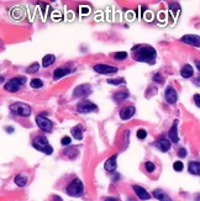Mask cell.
<instances>
[{"mask_svg": "<svg viewBox=\"0 0 200 201\" xmlns=\"http://www.w3.org/2000/svg\"><path fill=\"white\" fill-rule=\"evenodd\" d=\"M95 110H96V105L93 104L91 101H89V100H82L77 105V111L79 114H89Z\"/></svg>", "mask_w": 200, "mask_h": 201, "instance_id": "52a82bcc", "label": "cell"}, {"mask_svg": "<svg viewBox=\"0 0 200 201\" xmlns=\"http://www.w3.org/2000/svg\"><path fill=\"white\" fill-rule=\"evenodd\" d=\"M132 189H134V191L136 192V195L141 199V200H150V197H151V195L147 192V190L146 189H143L142 186H138V185H134L132 186Z\"/></svg>", "mask_w": 200, "mask_h": 201, "instance_id": "5bb4252c", "label": "cell"}, {"mask_svg": "<svg viewBox=\"0 0 200 201\" xmlns=\"http://www.w3.org/2000/svg\"><path fill=\"white\" fill-rule=\"evenodd\" d=\"M70 142H72V140H70V137H68V136H64V137L61 140V144H62V146H69Z\"/></svg>", "mask_w": 200, "mask_h": 201, "instance_id": "836d02e7", "label": "cell"}, {"mask_svg": "<svg viewBox=\"0 0 200 201\" xmlns=\"http://www.w3.org/2000/svg\"><path fill=\"white\" fill-rule=\"evenodd\" d=\"M193 84L194 85H196V86H199L200 88V77H198V78H195L194 80H193Z\"/></svg>", "mask_w": 200, "mask_h": 201, "instance_id": "8d00e7d4", "label": "cell"}, {"mask_svg": "<svg viewBox=\"0 0 200 201\" xmlns=\"http://www.w3.org/2000/svg\"><path fill=\"white\" fill-rule=\"evenodd\" d=\"M180 41L194 47H200V36L198 35H184L180 38Z\"/></svg>", "mask_w": 200, "mask_h": 201, "instance_id": "30bf717a", "label": "cell"}, {"mask_svg": "<svg viewBox=\"0 0 200 201\" xmlns=\"http://www.w3.org/2000/svg\"><path fill=\"white\" fill-rule=\"evenodd\" d=\"M178 156H179L180 158H184V157H186V149H184V148H180V149L178 151Z\"/></svg>", "mask_w": 200, "mask_h": 201, "instance_id": "d590c367", "label": "cell"}, {"mask_svg": "<svg viewBox=\"0 0 200 201\" xmlns=\"http://www.w3.org/2000/svg\"><path fill=\"white\" fill-rule=\"evenodd\" d=\"M64 153H66V156H67V157H69V158H72V159H73V158H75V157H77V153H78V152H77V149H75V148H70V149L66 151Z\"/></svg>", "mask_w": 200, "mask_h": 201, "instance_id": "f546056e", "label": "cell"}, {"mask_svg": "<svg viewBox=\"0 0 200 201\" xmlns=\"http://www.w3.org/2000/svg\"><path fill=\"white\" fill-rule=\"evenodd\" d=\"M135 112H136V110H135L134 106H127V108H125V109H122L120 111V117L122 120H129L135 115Z\"/></svg>", "mask_w": 200, "mask_h": 201, "instance_id": "9a60e30c", "label": "cell"}, {"mask_svg": "<svg viewBox=\"0 0 200 201\" xmlns=\"http://www.w3.org/2000/svg\"><path fill=\"white\" fill-rule=\"evenodd\" d=\"M72 135H73V137H74L75 140H78V141L83 140V127H82L80 125H77L75 127L72 128Z\"/></svg>", "mask_w": 200, "mask_h": 201, "instance_id": "603a6c76", "label": "cell"}, {"mask_svg": "<svg viewBox=\"0 0 200 201\" xmlns=\"http://www.w3.org/2000/svg\"><path fill=\"white\" fill-rule=\"evenodd\" d=\"M91 93H93V89L89 84H80L74 89L73 96L74 97H85V96L90 95Z\"/></svg>", "mask_w": 200, "mask_h": 201, "instance_id": "ba28073f", "label": "cell"}, {"mask_svg": "<svg viewBox=\"0 0 200 201\" xmlns=\"http://www.w3.org/2000/svg\"><path fill=\"white\" fill-rule=\"evenodd\" d=\"M145 167H146V170L148 171V173H152L153 170H154V163H152V162H146V164H145Z\"/></svg>", "mask_w": 200, "mask_h": 201, "instance_id": "d6a6232c", "label": "cell"}, {"mask_svg": "<svg viewBox=\"0 0 200 201\" xmlns=\"http://www.w3.org/2000/svg\"><path fill=\"white\" fill-rule=\"evenodd\" d=\"M153 196H154L157 200H159V201H172V199H170L166 192H163V191L159 190V189H156V190L153 191Z\"/></svg>", "mask_w": 200, "mask_h": 201, "instance_id": "44dd1931", "label": "cell"}, {"mask_svg": "<svg viewBox=\"0 0 200 201\" xmlns=\"http://www.w3.org/2000/svg\"><path fill=\"white\" fill-rule=\"evenodd\" d=\"M194 103L198 108H200V94H195L194 95Z\"/></svg>", "mask_w": 200, "mask_h": 201, "instance_id": "e575fe53", "label": "cell"}, {"mask_svg": "<svg viewBox=\"0 0 200 201\" xmlns=\"http://www.w3.org/2000/svg\"><path fill=\"white\" fill-rule=\"evenodd\" d=\"M108 84H110V85H120V84H125V79H124V78L108 79Z\"/></svg>", "mask_w": 200, "mask_h": 201, "instance_id": "484cf974", "label": "cell"}, {"mask_svg": "<svg viewBox=\"0 0 200 201\" xmlns=\"http://www.w3.org/2000/svg\"><path fill=\"white\" fill-rule=\"evenodd\" d=\"M178 121H174V124H173V126H172V128L169 130V138H170V141L172 142H174V143H178L179 142V137H178Z\"/></svg>", "mask_w": 200, "mask_h": 201, "instance_id": "2e32d148", "label": "cell"}, {"mask_svg": "<svg viewBox=\"0 0 200 201\" xmlns=\"http://www.w3.org/2000/svg\"><path fill=\"white\" fill-rule=\"evenodd\" d=\"M5 131H6V132H9V133H13V132H14V128H13V127H6V128H5Z\"/></svg>", "mask_w": 200, "mask_h": 201, "instance_id": "74e56055", "label": "cell"}, {"mask_svg": "<svg viewBox=\"0 0 200 201\" xmlns=\"http://www.w3.org/2000/svg\"><path fill=\"white\" fill-rule=\"evenodd\" d=\"M26 84V77H16V78H11L5 85V90L10 91V93H16L19 91L24 85Z\"/></svg>", "mask_w": 200, "mask_h": 201, "instance_id": "277c9868", "label": "cell"}, {"mask_svg": "<svg viewBox=\"0 0 200 201\" xmlns=\"http://www.w3.org/2000/svg\"><path fill=\"white\" fill-rule=\"evenodd\" d=\"M173 168H174V170H175V171H182V170H183V168H184V165H183V163H182L180 160H177V162H174Z\"/></svg>", "mask_w": 200, "mask_h": 201, "instance_id": "4dcf8cb0", "label": "cell"}, {"mask_svg": "<svg viewBox=\"0 0 200 201\" xmlns=\"http://www.w3.org/2000/svg\"><path fill=\"white\" fill-rule=\"evenodd\" d=\"M164 97L168 101V104H175L177 100H178V94H177V90L173 88V86H168L164 91Z\"/></svg>", "mask_w": 200, "mask_h": 201, "instance_id": "8fae6325", "label": "cell"}, {"mask_svg": "<svg viewBox=\"0 0 200 201\" xmlns=\"http://www.w3.org/2000/svg\"><path fill=\"white\" fill-rule=\"evenodd\" d=\"M69 73H70V69L69 68H67V67H59V68L54 69V72H53V80H58V79L68 75Z\"/></svg>", "mask_w": 200, "mask_h": 201, "instance_id": "4fadbf2b", "label": "cell"}, {"mask_svg": "<svg viewBox=\"0 0 200 201\" xmlns=\"http://www.w3.org/2000/svg\"><path fill=\"white\" fill-rule=\"evenodd\" d=\"M193 74H194V69H193V67H191L190 64H184V65L182 67V69H180V75H182L183 78H185V79L191 78Z\"/></svg>", "mask_w": 200, "mask_h": 201, "instance_id": "e0dca14e", "label": "cell"}, {"mask_svg": "<svg viewBox=\"0 0 200 201\" xmlns=\"http://www.w3.org/2000/svg\"><path fill=\"white\" fill-rule=\"evenodd\" d=\"M66 191H67V194H68L69 196H74V197L82 196V195H83V191H84V186H83L82 180L78 179V178L73 179L72 183L67 186Z\"/></svg>", "mask_w": 200, "mask_h": 201, "instance_id": "3957f363", "label": "cell"}, {"mask_svg": "<svg viewBox=\"0 0 200 201\" xmlns=\"http://www.w3.org/2000/svg\"><path fill=\"white\" fill-rule=\"evenodd\" d=\"M114 58L116 61H124V59L127 58V52H116L114 54Z\"/></svg>", "mask_w": 200, "mask_h": 201, "instance_id": "4316f807", "label": "cell"}, {"mask_svg": "<svg viewBox=\"0 0 200 201\" xmlns=\"http://www.w3.org/2000/svg\"><path fill=\"white\" fill-rule=\"evenodd\" d=\"M154 146L161 151V152H168L169 149H170V141L169 140H167L166 137H159L157 141H156V143H154Z\"/></svg>", "mask_w": 200, "mask_h": 201, "instance_id": "7c38bea8", "label": "cell"}, {"mask_svg": "<svg viewBox=\"0 0 200 201\" xmlns=\"http://www.w3.org/2000/svg\"><path fill=\"white\" fill-rule=\"evenodd\" d=\"M93 69L99 73V74H111V73H116L118 72V68L116 67H113V65H109V64H95L93 67Z\"/></svg>", "mask_w": 200, "mask_h": 201, "instance_id": "9c48e42d", "label": "cell"}, {"mask_svg": "<svg viewBox=\"0 0 200 201\" xmlns=\"http://www.w3.org/2000/svg\"><path fill=\"white\" fill-rule=\"evenodd\" d=\"M136 136H137L138 140H145V138L147 137V131H146L145 128H140V130L137 131Z\"/></svg>", "mask_w": 200, "mask_h": 201, "instance_id": "f1b7e54d", "label": "cell"}, {"mask_svg": "<svg viewBox=\"0 0 200 201\" xmlns=\"http://www.w3.org/2000/svg\"><path fill=\"white\" fill-rule=\"evenodd\" d=\"M36 124L38 126L40 130H42L43 132H51L53 128V124L51 120L46 119L45 115H37L36 116Z\"/></svg>", "mask_w": 200, "mask_h": 201, "instance_id": "8992f818", "label": "cell"}, {"mask_svg": "<svg viewBox=\"0 0 200 201\" xmlns=\"http://www.w3.org/2000/svg\"><path fill=\"white\" fill-rule=\"evenodd\" d=\"M9 109L11 112L22 117H29L31 115V106H29L25 103H14L9 106Z\"/></svg>", "mask_w": 200, "mask_h": 201, "instance_id": "5b68a950", "label": "cell"}, {"mask_svg": "<svg viewBox=\"0 0 200 201\" xmlns=\"http://www.w3.org/2000/svg\"><path fill=\"white\" fill-rule=\"evenodd\" d=\"M105 201H116L115 199H113V197H106L105 199Z\"/></svg>", "mask_w": 200, "mask_h": 201, "instance_id": "60d3db41", "label": "cell"}, {"mask_svg": "<svg viewBox=\"0 0 200 201\" xmlns=\"http://www.w3.org/2000/svg\"><path fill=\"white\" fill-rule=\"evenodd\" d=\"M38 68H40V64H38L37 62H36V63H32L30 67L26 68V73H35V72L38 70Z\"/></svg>", "mask_w": 200, "mask_h": 201, "instance_id": "83f0119b", "label": "cell"}, {"mask_svg": "<svg viewBox=\"0 0 200 201\" xmlns=\"http://www.w3.org/2000/svg\"><path fill=\"white\" fill-rule=\"evenodd\" d=\"M188 170L190 174L200 176V162H190L188 165Z\"/></svg>", "mask_w": 200, "mask_h": 201, "instance_id": "d6986e66", "label": "cell"}, {"mask_svg": "<svg viewBox=\"0 0 200 201\" xmlns=\"http://www.w3.org/2000/svg\"><path fill=\"white\" fill-rule=\"evenodd\" d=\"M32 146H34V148H36L37 151H41L42 153H45L47 156H50V154L53 153V148L48 143V140L45 136H37L36 138H34Z\"/></svg>", "mask_w": 200, "mask_h": 201, "instance_id": "7a4b0ae2", "label": "cell"}, {"mask_svg": "<svg viewBox=\"0 0 200 201\" xmlns=\"http://www.w3.org/2000/svg\"><path fill=\"white\" fill-rule=\"evenodd\" d=\"M195 65H196V68H198V70L200 72V61H196V62H195Z\"/></svg>", "mask_w": 200, "mask_h": 201, "instance_id": "f35d334b", "label": "cell"}, {"mask_svg": "<svg viewBox=\"0 0 200 201\" xmlns=\"http://www.w3.org/2000/svg\"><path fill=\"white\" fill-rule=\"evenodd\" d=\"M104 168H105L106 171H114L116 169V156H113L109 159H106V162L104 164Z\"/></svg>", "mask_w": 200, "mask_h": 201, "instance_id": "ac0fdd59", "label": "cell"}, {"mask_svg": "<svg viewBox=\"0 0 200 201\" xmlns=\"http://www.w3.org/2000/svg\"><path fill=\"white\" fill-rule=\"evenodd\" d=\"M53 200H54V201H62V199H61L59 196H53Z\"/></svg>", "mask_w": 200, "mask_h": 201, "instance_id": "ab89813d", "label": "cell"}, {"mask_svg": "<svg viewBox=\"0 0 200 201\" xmlns=\"http://www.w3.org/2000/svg\"><path fill=\"white\" fill-rule=\"evenodd\" d=\"M152 80L153 81H156V83H159V84H162L164 80H163V78H162V75L159 74V73H156L153 77H152Z\"/></svg>", "mask_w": 200, "mask_h": 201, "instance_id": "1f68e13d", "label": "cell"}, {"mask_svg": "<svg viewBox=\"0 0 200 201\" xmlns=\"http://www.w3.org/2000/svg\"><path fill=\"white\" fill-rule=\"evenodd\" d=\"M30 85H31V88H34V89H38V88H42V86H43V81H42L41 79H38V78H34V79L30 81Z\"/></svg>", "mask_w": 200, "mask_h": 201, "instance_id": "d4e9b609", "label": "cell"}, {"mask_svg": "<svg viewBox=\"0 0 200 201\" xmlns=\"http://www.w3.org/2000/svg\"><path fill=\"white\" fill-rule=\"evenodd\" d=\"M129 96H130V94H129V91H118V93H115L114 94V96H113V99L115 100L116 103H122V101H125L126 99H129Z\"/></svg>", "mask_w": 200, "mask_h": 201, "instance_id": "ffe728a7", "label": "cell"}, {"mask_svg": "<svg viewBox=\"0 0 200 201\" xmlns=\"http://www.w3.org/2000/svg\"><path fill=\"white\" fill-rule=\"evenodd\" d=\"M27 180H29L27 175L24 174V173H21V174H19V175H16V178H15V184H16L18 186L22 187V186H25V185L27 184Z\"/></svg>", "mask_w": 200, "mask_h": 201, "instance_id": "7402d4cb", "label": "cell"}, {"mask_svg": "<svg viewBox=\"0 0 200 201\" xmlns=\"http://www.w3.org/2000/svg\"><path fill=\"white\" fill-rule=\"evenodd\" d=\"M54 61H56L54 54H46V56L43 57V59H42V65H43L45 68H46V67H50L51 64L54 63Z\"/></svg>", "mask_w": 200, "mask_h": 201, "instance_id": "cb8c5ba5", "label": "cell"}, {"mask_svg": "<svg viewBox=\"0 0 200 201\" xmlns=\"http://www.w3.org/2000/svg\"><path fill=\"white\" fill-rule=\"evenodd\" d=\"M132 58L141 63L153 64L157 58V51L148 45H136L132 47Z\"/></svg>", "mask_w": 200, "mask_h": 201, "instance_id": "6da1fadb", "label": "cell"}]
</instances>
